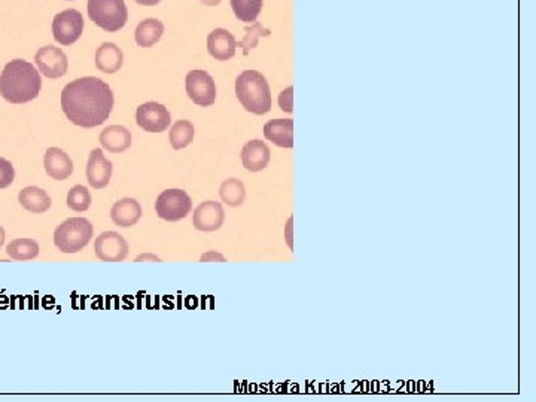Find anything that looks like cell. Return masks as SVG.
<instances>
[{
  "label": "cell",
  "mask_w": 536,
  "mask_h": 402,
  "mask_svg": "<svg viewBox=\"0 0 536 402\" xmlns=\"http://www.w3.org/2000/svg\"><path fill=\"white\" fill-rule=\"evenodd\" d=\"M266 139L280 148L294 146V119L279 118L271 119L264 125Z\"/></svg>",
  "instance_id": "cell-18"
},
{
  "label": "cell",
  "mask_w": 536,
  "mask_h": 402,
  "mask_svg": "<svg viewBox=\"0 0 536 402\" xmlns=\"http://www.w3.org/2000/svg\"><path fill=\"white\" fill-rule=\"evenodd\" d=\"M94 254L105 262H121L129 255V243L117 231H105L96 238Z\"/></svg>",
  "instance_id": "cell-11"
},
{
  "label": "cell",
  "mask_w": 536,
  "mask_h": 402,
  "mask_svg": "<svg viewBox=\"0 0 536 402\" xmlns=\"http://www.w3.org/2000/svg\"><path fill=\"white\" fill-rule=\"evenodd\" d=\"M98 141L109 153L121 154L131 146V133L124 125H109L98 136Z\"/></svg>",
  "instance_id": "cell-19"
},
{
  "label": "cell",
  "mask_w": 536,
  "mask_h": 402,
  "mask_svg": "<svg viewBox=\"0 0 536 402\" xmlns=\"http://www.w3.org/2000/svg\"><path fill=\"white\" fill-rule=\"evenodd\" d=\"M94 235L93 223L85 218H69L54 231V245L63 254H78Z\"/></svg>",
  "instance_id": "cell-4"
},
{
  "label": "cell",
  "mask_w": 536,
  "mask_h": 402,
  "mask_svg": "<svg viewBox=\"0 0 536 402\" xmlns=\"http://www.w3.org/2000/svg\"><path fill=\"white\" fill-rule=\"evenodd\" d=\"M292 222H294V216H291L288 219V223H286V228H285V237H286V242H288L289 249H294V245H292Z\"/></svg>",
  "instance_id": "cell-32"
},
{
  "label": "cell",
  "mask_w": 536,
  "mask_h": 402,
  "mask_svg": "<svg viewBox=\"0 0 536 402\" xmlns=\"http://www.w3.org/2000/svg\"><path fill=\"white\" fill-rule=\"evenodd\" d=\"M235 37L225 29H215L207 36V51L215 60L227 61L235 56Z\"/></svg>",
  "instance_id": "cell-15"
},
{
  "label": "cell",
  "mask_w": 536,
  "mask_h": 402,
  "mask_svg": "<svg viewBox=\"0 0 536 402\" xmlns=\"http://www.w3.org/2000/svg\"><path fill=\"white\" fill-rule=\"evenodd\" d=\"M235 96L254 115H266L271 109L270 85L263 73L244 70L235 79Z\"/></svg>",
  "instance_id": "cell-3"
},
{
  "label": "cell",
  "mask_w": 536,
  "mask_h": 402,
  "mask_svg": "<svg viewBox=\"0 0 536 402\" xmlns=\"http://www.w3.org/2000/svg\"><path fill=\"white\" fill-rule=\"evenodd\" d=\"M186 94L202 108H209L216 100V85L206 70H191L186 74Z\"/></svg>",
  "instance_id": "cell-8"
},
{
  "label": "cell",
  "mask_w": 536,
  "mask_h": 402,
  "mask_svg": "<svg viewBox=\"0 0 536 402\" xmlns=\"http://www.w3.org/2000/svg\"><path fill=\"white\" fill-rule=\"evenodd\" d=\"M294 86H288L286 90H283L279 96V106L282 110L288 112V114H292L294 110Z\"/></svg>",
  "instance_id": "cell-30"
},
{
  "label": "cell",
  "mask_w": 536,
  "mask_h": 402,
  "mask_svg": "<svg viewBox=\"0 0 536 402\" xmlns=\"http://www.w3.org/2000/svg\"><path fill=\"white\" fill-rule=\"evenodd\" d=\"M34 61L37 69L48 79H58L67 73V56L63 53V49L54 45L39 48V51L34 56Z\"/></svg>",
  "instance_id": "cell-9"
},
{
  "label": "cell",
  "mask_w": 536,
  "mask_h": 402,
  "mask_svg": "<svg viewBox=\"0 0 536 402\" xmlns=\"http://www.w3.org/2000/svg\"><path fill=\"white\" fill-rule=\"evenodd\" d=\"M44 167L49 178L65 181L73 173L72 158L60 148H49L44 157Z\"/></svg>",
  "instance_id": "cell-14"
},
{
  "label": "cell",
  "mask_w": 536,
  "mask_h": 402,
  "mask_svg": "<svg viewBox=\"0 0 536 402\" xmlns=\"http://www.w3.org/2000/svg\"><path fill=\"white\" fill-rule=\"evenodd\" d=\"M136 121L137 125L143 129V131L163 133L170 127L171 117L164 105L157 102H148L137 108Z\"/></svg>",
  "instance_id": "cell-10"
},
{
  "label": "cell",
  "mask_w": 536,
  "mask_h": 402,
  "mask_svg": "<svg viewBox=\"0 0 536 402\" xmlns=\"http://www.w3.org/2000/svg\"><path fill=\"white\" fill-rule=\"evenodd\" d=\"M6 254L9 258L17 261L34 259L39 255V245L33 238H17L6 246Z\"/></svg>",
  "instance_id": "cell-23"
},
{
  "label": "cell",
  "mask_w": 536,
  "mask_h": 402,
  "mask_svg": "<svg viewBox=\"0 0 536 402\" xmlns=\"http://www.w3.org/2000/svg\"><path fill=\"white\" fill-rule=\"evenodd\" d=\"M200 2L206 6H218L222 0H200Z\"/></svg>",
  "instance_id": "cell-34"
},
{
  "label": "cell",
  "mask_w": 536,
  "mask_h": 402,
  "mask_svg": "<svg viewBox=\"0 0 536 402\" xmlns=\"http://www.w3.org/2000/svg\"><path fill=\"white\" fill-rule=\"evenodd\" d=\"M200 261H202V262H207V261H219V262H225L227 259H225V257H223V255H221V254L215 252V250H209L207 254L202 255Z\"/></svg>",
  "instance_id": "cell-31"
},
{
  "label": "cell",
  "mask_w": 536,
  "mask_h": 402,
  "mask_svg": "<svg viewBox=\"0 0 536 402\" xmlns=\"http://www.w3.org/2000/svg\"><path fill=\"white\" fill-rule=\"evenodd\" d=\"M67 206L74 212H85L91 206V194L84 185H74L67 194Z\"/></svg>",
  "instance_id": "cell-28"
},
{
  "label": "cell",
  "mask_w": 536,
  "mask_h": 402,
  "mask_svg": "<svg viewBox=\"0 0 536 402\" xmlns=\"http://www.w3.org/2000/svg\"><path fill=\"white\" fill-rule=\"evenodd\" d=\"M122 63H124V54L118 45L112 42H105L97 48L96 66L100 72L107 74L115 73L122 67Z\"/></svg>",
  "instance_id": "cell-20"
},
{
  "label": "cell",
  "mask_w": 536,
  "mask_h": 402,
  "mask_svg": "<svg viewBox=\"0 0 536 402\" xmlns=\"http://www.w3.org/2000/svg\"><path fill=\"white\" fill-rule=\"evenodd\" d=\"M219 195L223 203L231 206V207H239L243 205L244 197H246V190L242 181L231 178L227 179L225 182H222L219 188Z\"/></svg>",
  "instance_id": "cell-25"
},
{
  "label": "cell",
  "mask_w": 536,
  "mask_h": 402,
  "mask_svg": "<svg viewBox=\"0 0 536 402\" xmlns=\"http://www.w3.org/2000/svg\"><path fill=\"white\" fill-rule=\"evenodd\" d=\"M84 32V17L77 9H65L54 17L53 34L55 42L69 46L77 42Z\"/></svg>",
  "instance_id": "cell-7"
},
{
  "label": "cell",
  "mask_w": 536,
  "mask_h": 402,
  "mask_svg": "<svg viewBox=\"0 0 536 402\" xmlns=\"http://www.w3.org/2000/svg\"><path fill=\"white\" fill-rule=\"evenodd\" d=\"M114 164L103 155L102 149H93L86 162V181L94 190H102L110 182Z\"/></svg>",
  "instance_id": "cell-12"
},
{
  "label": "cell",
  "mask_w": 536,
  "mask_h": 402,
  "mask_svg": "<svg viewBox=\"0 0 536 402\" xmlns=\"http://www.w3.org/2000/svg\"><path fill=\"white\" fill-rule=\"evenodd\" d=\"M164 24L157 18H146L139 22V26L136 27L134 39L136 44L142 48H151L157 42H159L161 36L164 34Z\"/></svg>",
  "instance_id": "cell-21"
},
{
  "label": "cell",
  "mask_w": 536,
  "mask_h": 402,
  "mask_svg": "<svg viewBox=\"0 0 536 402\" xmlns=\"http://www.w3.org/2000/svg\"><path fill=\"white\" fill-rule=\"evenodd\" d=\"M89 17L100 29L115 33L127 24L129 11L124 0H89Z\"/></svg>",
  "instance_id": "cell-5"
},
{
  "label": "cell",
  "mask_w": 536,
  "mask_h": 402,
  "mask_svg": "<svg viewBox=\"0 0 536 402\" xmlns=\"http://www.w3.org/2000/svg\"><path fill=\"white\" fill-rule=\"evenodd\" d=\"M41 73L29 61L15 58L0 73V96L14 105L29 103L41 93Z\"/></svg>",
  "instance_id": "cell-2"
},
{
  "label": "cell",
  "mask_w": 536,
  "mask_h": 402,
  "mask_svg": "<svg viewBox=\"0 0 536 402\" xmlns=\"http://www.w3.org/2000/svg\"><path fill=\"white\" fill-rule=\"evenodd\" d=\"M264 0H231L235 17L243 22H254L263 11Z\"/></svg>",
  "instance_id": "cell-26"
},
{
  "label": "cell",
  "mask_w": 536,
  "mask_h": 402,
  "mask_svg": "<svg viewBox=\"0 0 536 402\" xmlns=\"http://www.w3.org/2000/svg\"><path fill=\"white\" fill-rule=\"evenodd\" d=\"M114 103L109 84L96 77L74 79L61 91V110L72 124L82 129L102 125L109 118Z\"/></svg>",
  "instance_id": "cell-1"
},
{
  "label": "cell",
  "mask_w": 536,
  "mask_h": 402,
  "mask_svg": "<svg viewBox=\"0 0 536 402\" xmlns=\"http://www.w3.org/2000/svg\"><path fill=\"white\" fill-rule=\"evenodd\" d=\"M194 125L191 121L181 119L176 124L173 125L169 133V141L171 143L173 149H183L186 146H190L194 141Z\"/></svg>",
  "instance_id": "cell-24"
},
{
  "label": "cell",
  "mask_w": 536,
  "mask_h": 402,
  "mask_svg": "<svg viewBox=\"0 0 536 402\" xmlns=\"http://www.w3.org/2000/svg\"><path fill=\"white\" fill-rule=\"evenodd\" d=\"M15 179V169L12 162L0 157V190L8 188Z\"/></svg>",
  "instance_id": "cell-29"
},
{
  "label": "cell",
  "mask_w": 536,
  "mask_h": 402,
  "mask_svg": "<svg viewBox=\"0 0 536 402\" xmlns=\"http://www.w3.org/2000/svg\"><path fill=\"white\" fill-rule=\"evenodd\" d=\"M161 2V0H136V4L143 5V6H155Z\"/></svg>",
  "instance_id": "cell-33"
},
{
  "label": "cell",
  "mask_w": 536,
  "mask_h": 402,
  "mask_svg": "<svg viewBox=\"0 0 536 402\" xmlns=\"http://www.w3.org/2000/svg\"><path fill=\"white\" fill-rule=\"evenodd\" d=\"M110 218L118 227H133V225H136L142 218V206L139 201L134 198H122L112 206Z\"/></svg>",
  "instance_id": "cell-16"
},
{
  "label": "cell",
  "mask_w": 536,
  "mask_h": 402,
  "mask_svg": "<svg viewBox=\"0 0 536 402\" xmlns=\"http://www.w3.org/2000/svg\"><path fill=\"white\" fill-rule=\"evenodd\" d=\"M5 245V230L4 227H0V249Z\"/></svg>",
  "instance_id": "cell-36"
},
{
  "label": "cell",
  "mask_w": 536,
  "mask_h": 402,
  "mask_svg": "<svg viewBox=\"0 0 536 402\" xmlns=\"http://www.w3.org/2000/svg\"><path fill=\"white\" fill-rule=\"evenodd\" d=\"M244 32H246V36L243 37L242 42H239V46L243 49V56H249L251 49L256 48L261 37H267L271 34V32L266 29L261 22H254L252 26L244 27Z\"/></svg>",
  "instance_id": "cell-27"
},
{
  "label": "cell",
  "mask_w": 536,
  "mask_h": 402,
  "mask_svg": "<svg viewBox=\"0 0 536 402\" xmlns=\"http://www.w3.org/2000/svg\"><path fill=\"white\" fill-rule=\"evenodd\" d=\"M142 259H154V261H161L159 258H157V257H154V255H140V257H137L136 258V261H142Z\"/></svg>",
  "instance_id": "cell-35"
},
{
  "label": "cell",
  "mask_w": 536,
  "mask_h": 402,
  "mask_svg": "<svg viewBox=\"0 0 536 402\" xmlns=\"http://www.w3.org/2000/svg\"><path fill=\"white\" fill-rule=\"evenodd\" d=\"M194 227L198 231L211 233L222 227L225 221V212L216 201H204L194 210Z\"/></svg>",
  "instance_id": "cell-13"
},
{
  "label": "cell",
  "mask_w": 536,
  "mask_h": 402,
  "mask_svg": "<svg viewBox=\"0 0 536 402\" xmlns=\"http://www.w3.org/2000/svg\"><path fill=\"white\" fill-rule=\"evenodd\" d=\"M18 201L24 209L32 213H44L53 205L51 198H49L46 191H44L42 188H37V186H27L24 188V190H21L18 195Z\"/></svg>",
  "instance_id": "cell-22"
},
{
  "label": "cell",
  "mask_w": 536,
  "mask_h": 402,
  "mask_svg": "<svg viewBox=\"0 0 536 402\" xmlns=\"http://www.w3.org/2000/svg\"><path fill=\"white\" fill-rule=\"evenodd\" d=\"M271 158V150L263 141L247 142L242 149V162L249 171L264 170Z\"/></svg>",
  "instance_id": "cell-17"
},
{
  "label": "cell",
  "mask_w": 536,
  "mask_h": 402,
  "mask_svg": "<svg viewBox=\"0 0 536 402\" xmlns=\"http://www.w3.org/2000/svg\"><path fill=\"white\" fill-rule=\"evenodd\" d=\"M192 200L182 190L163 191L155 203L157 215L169 222H176L186 218L191 213Z\"/></svg>",
  "instance_id": "cell-6"
}]
</instances>
